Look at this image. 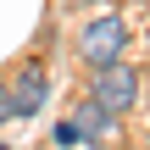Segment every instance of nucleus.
Instances as JSON below:
<instances>
[{
    "label": "nucleus",
    "mask_w": 150,
    "mask_h": 150,
    "mask_svg": "<svg viewBox=\"0 0 150 150\" xmlns=\"http://www.w3.org/2000/svg\"><path fill=\"white\" fill-rule=\"evenodd\" d=\"M128 50V22L117 17V11H95L83 28H78V56H83V67H106V61H117Z\"/></svg>",
    "instance_id": "f257e3e1"
},
{
    "label": "nucleus",
    "mask_w": 150,
    "mask_h": 150,
    "mask_svg": "<svg viewBox=\"0 0 150 150\" xmlns=\"http://www.w3.org/2000/svg\"><path fill=\"white\" fill-rule=\"evenodd\" d=\"M89 95L106 106V111H134L139 106V67H128L122 56L117 61H106V67H95V83H89Z\"/></svg>",
    "instance_id": "f03ea898"
},
{
    "label": "nucleus",
    "mask_w": 150,
    "mask_h": 150,
    "mask_svg": "<svg viewBox=\"0 0 150 150\" xmlns=\"http://www.w3.org/2000/svg\"><path fill=\"white\" fill-rule=\"evenodd\" d=\"M11 100H17V117H39L45 100H50V72L45 61H22L11 72Z\"/></svg>",
    "instance_id": "7ed1b4c3"
},
{
    "label": "nucleus",
    "mask_w": 150,
    "mask_h": 150,
    "mask_svg": "<svg viewBox=\"0 0 150 150\" xmlns=\"http://www.w3.org/2000/svg\"><path fill=\"white\" fill-rule=\"evenodd\" d=\"M72 128H78V145H89V150H95V145H106V139H111V128H117V111H106V106L89 95V100L72 111Z\"/></svg>",
    "instance_id": "20e7f679"
},
{
    "label": "nucleus",
    "mask_w": 150,
    "mask_h": 150,
    "mask_svg": "<svg viewBox=\"0 0 150 150\" xmlns=\"http://www.w3.org/2000/svg\"><path fill=\"white\" fill-rule=\"evenodd\" d=\"M11 117H17V100H11V83H6V78H0V128H6V122H11Z\"/></svg>",
    "instance_id": "39448f33"
},
{
    "label": "nucleus",
    "mask_w": 150,
    "mask_h": 150,
    "mask_svg": "<svg viewBox=\"0 0 150 150\" xmlns=\"http://www.w3.org/2000/svg\"><path fill=\"white\" fill-rule=\"evenodd\" d=\"M56 139H61L67 150H78V128H72V117H67V122H56Z\"/></svg>",
    "instance_id": "423d86ee"
},
{
    "label": "nucleus",
    "mask_w": 150,
    "mask_h": 150,
    "mask_svg": "<svg viewBox=\"0 0 150 150\" xmlns=\"http://www.w3.org/2000/svg\"><path fill=\"white\" fill-rule=\"evenodd\" d=\"M145 150H150V139H145Z\"/></svg>",
    "instance_id": "0eeeda50"
},
{
    "label": "nucleus",
    "mask_w": 150,
    "mask_h": 150,
    "mask_svg": "<svg viewBox=\"0 0 150 150\" xmlns=\"http://www.w3.org/2000/svg\"><path fill=\"white\" fill-rule=\"evenodd\" d=\"M0 150H6V145H0Z\"/></svg>",
    "instance_id": "6e6552de"
}]
</instances>
